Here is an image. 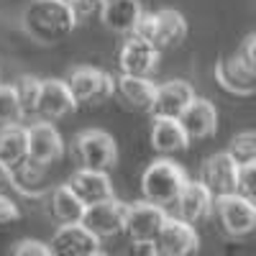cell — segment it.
Returning <instances> with one entry per match:
<instances>
[{
  "mask_svg": "<svg viewBox=\"0 0 256 256\" xmlns=\"http://www.w3.org/2000/svg\"><path fill=\"white\" fill-rule=\"evenodd\" d=\"M24 26L41 44H54L72 34L77 18L72 13V6L64 0H34L24 13Z\"/></svg>",
  "mask_w": 256,
  "mask_h": 256,
  "instance_id": "cell-1",
  "label": "cell"
},
{
  "mask_svg": "<svg viewBox=\"0 0 256 256\" xmlns=\"http://www.w3.org/2000/svg\"><path fill=\"white\" fill-rule=\"evenodd\" d=\"M184 184H187V174L182 172V166H177L169 159H159L154 164H148L146 172L141 174L144 200L156 202V205H174Z\"/></svg>",
  "mask_w": 256,
  "mask_h": 256,
  "instance_id": "cell-2",
  "label": "cell"
},
{
  "mask_svg": "<svg viewBox=\"0 0 256 256\" xmlns=\"http://www.w3.org/2000/svg\"><path fill=\"white\" fill-rule=\"evenodd\" d=\"M216 212L228 236L246 238L256 233V202L246 200L238 192L216 198Z\"/></svg>",
  "mask_w": 256,
  "mask_h": 256,
  "instance_id": "cell-3",
  "label": "cell"
},
{
  "mask_svg": "<svg viewBox=\"0 0 256 256\" xmlns=\"http://www.w3.org/2000/svg\"><path fill=\"white\" fill-rule=\"evenodd\" d=\"M74 156L82 166L108 172L118 159V146H116L110 134L90 128V131H82L74 138Z\"/></svg>",
  "mask_w": 256,
  "mask_h": 256,
  "instance_id": "cell-4",
  "label": "cell"
},
{
  "mask_svg": "<svg viewBox=\"0 0 256 256\" xmlns=\"http://www.w3.org/2000/svg\"><path fill=\"white\" fill-rule=\"evenodd\" d=\"M100 236L84 223H59L52 236V254L59 256H100Z\"/></svg>",
  "mask_w": 256,
  "mask_h": 256,
  "instance_id": "cell-5",
  "label": "cell"
},
{
  "mask_svg": "<svg viewBox=\"0 0 256 256\" xmlns=\"http://www.w3.org/2000/svg\"><path fill=\"white\" fill-rule=\"evenodd\" d=\"M126 218H128V205L110 198V200L88 205L82 223L88 226L95 236L113 238V236H118V233H126Z\"/></svg>",
  "mask_w": 256,
  "mask_h": 256,
  "instance_id": "cell-6",
  "label": "cell"
},
{
  "mask_svg": "<svg viewBox=\"0 0 256 256\" xmlns=\"http://www.w3.org/2000/svg\"><path fill=\"white\" fill-rule=\"evenodd\" d=\"M70 88L77 98V102H88V105H100L116 92V82L108 72L95 70V67H80L70 77Z\"/></svg>",
  "mask_w": 256,
  "mask_h": 256,
  "instance_id": "cell-7",
  "label": "cell"
},
{
  "mask_svg": "<svg viewBox=\"0 0 256 256\" xmlns=\"http://www.w3.org/2000/svg\"><path fill=\"white\" fill-rule=\"evenodd\" d=\"M166 218L169 216L164 212V205L148 202V200H144L138 205H128L126 233L131 241H156Z\"/></svg>",
  "mask_w": 256,
  "mask_h": 256,
  "instance_id": "cell-8",
  "label": "cell"
},
{
  "mask_svg": "<svg viewBox=\"0 0 256 256\" xmlns=\"http://www.w3.org/2000/svg\"><path fill=\"white\" fill-rule=\"evenodd\" d=\"M238 172H241V164L228 152H223V154H212L202 164L200 180L210 187V192L216 198H223V195H233L238 190Z\"/></svg>",
  "mask_w": 256,
  "mask_h": 256,
  "instance_id": "cell-9",
  "label": "cell"
},
{
  "mask_svg": "<svg viewBox=\"0 0 256 256\" xmlns=\"http://www.w3.org/2000/svg\"><path fill=\"white\" fill-rule=\"evenodd\" d=\"M200 246V238L192 223H187L184 218H166V223L162 226L159 236H156V248L159 256H187L195 254Z\"/></svg>",
  "mask_w": 256,
  "mask_h": 256,
  "instance_id": "cell-10",
  "label": "cell"
},
{
  "mask_svg": "<svg viewBox=\"0 0 256 256\" xmlns=\"http://www.w3.org/2000/svg\"><path fill=\"white\" fill-rule=\"evenodd\" d=\"M159 49L136 34H131V38L120 46V54H118V67L123 74H138V77H148L156 64H159Z\"/></svg>",
  "mask_w": 256,
  "mask_h": 256,
  "instance_id": "cell-11",
  "label": "cell"
},
{
  "mask_svg": "<svg viewBox=\"0 0 256 256\" xmlns=\"http://www.w3.org/2000/svg\"><path fill=\"white\" fill-rule=\"evenodd\" d=\"M216 77L220 82V88L233 92V95L256 92V67H251V64L241 56V52L220 59L218 67H216Z\"/></svg>",
  "mask_w": 256,
  "mask_h": 256,
  "instance_id": "cell-12",
  "label": "cell"
},
{
  "mask_svg": "<svg viewBox=\"0 0 256 256\" xmlns=\"http://www.w3.org/2000/svg\"><path fill=\"white\" fill-rule=\"evenodd\" d=\"M177 216L184 218L187 223H202L205 218H210V212L216 210V195L210 192V187L200 180V182H190L182 187L180 198H177Z\"/></svg>",
  "mask_w": 256,
  "mask_h": 256,
  "instance_id": "cell-13",
  "label": "cell"
},
{
  "mask_svg": "<svg viewBox=\"0 0 256 256\" xmlns=\"http://www.w3.org/2000/svg\"><path fill=\"white\" fill-rule=\"evenodd\" d=\"M156 90H159V84H154L148 77L120 74V77L116 80V95L123 100L126 108L138 110V113H152V110H154Z\"/></svg>",
  "mask_w": 256,
  "mask_h": 256,
  "instance_id": "cell-14",
  "label": "cell"
},
{
  "mask_svg": "<svg viewBox=\"0 0 256 256\" xmlns=\"http://www.w3.org/2000/svg\"><path fill=\"white\" fill-rule=\"evenodd\" d=\"M28 156L41 164H54L64 156V141L52 120H38L28 126Z\"/></svg>",
  "mask_w": 256,
  "mask_h": 256,
  "instance_id": "cell-15",
  "label": "cell"
},
{
  "mask_svg": "<svg viewBox=\"0 0 256 256\" xmlns=\"http://www.w3.org/2000/svg\"><path fill=\"white\" fill-rule=\"evenodd\" d=\"M74 108H77V98L67 80H44V84H41V102H38L41 118L59 120L64 116H70Z\"/></svg>",
  "mask_w": 256,
  "mask_h": 256,
  "instance_id": "cell-16",
  "label": "cell"
},
{
  "mask_svg": "<svg viewBox=\"0 0 256 256\" xmlns=\"http://www.w3.org/2000/svg\"><path fill=\"white\" fill-rule=\"evenodd\" d=\"M192 100H195V90H192L190 82L184 80L164 82L156 90V102H154L152 116L154 118H180Z\"/></svg>",
  "mask_w": 256,
  "mask_h": 256,
  "instance_id": "cell-17",
  "label": "cell"
},
{
  "mask_svg": "<svg viewBox=\"0 0 256 256\" xmlns=\"http://www.w3.org/2000/svg\"><path fill=\"white\" fill-rule=\"evenodd\" d=\"M180 120L184 126L190 141H200V138H208V136L216 134V128H218V110H216V105H212L210 100L195 98L187 105V110L180 116Z\"/></svg>",
  "mask_w": 256,
  "mask_h": 256,
  "instance_id": "cell-18",
  "label": "cell"
},
{
  "mask_svg": "<svg viewBox=\"0 0 256 256\" xmlns=\"http://www.w3.org/2000/svg\"><path fill=\"white\" fill-rule=\"evenodd\" d=\"M70 187L82 198L84 205H95V202H102V200L113 198V182H110L108 172H100V169L82 166L80 172L72 174Z\"/></svg>",
  "mask_w": 256,
  "mask_h": 256,
  "instance_id": "cell-19",
  "label": "cell"
},
{
  "mask_svg": "<svg viewBox=\"0 0 256 256\" xmlns=\"http://www.w3.org/2000/svg\"><path fill=\"white\" fill-rule=\"evenodd\" d=\"M187 36V20L182 13L172 10V8H164L156 13V24H154V36H152V44L159 52L166 49H174L180 46Z\"/></svg>",
  "mask_w": 256,
  "mask_h": 256,
  "instance_id": "cell-20",
  "label": "cell"
},
{
  "mask_svg": "<svg viewBox=\"0 0 256 256\" xmlns=\"http://www.w3.org/2000/svg\"><path fill=\"white\" fill-rule=\"evenodd\" d=\"M190 136L180 118H154L152 126V146L159 154H177L184 152Z\"/></svg>",
  "mask_w": 256,
  "mask_h": 256,
  "instance_id": "cell-21",
  "label": "cell"
},
{
  "mask_svg": "<svg viewBox=\"0 0 256 256\" xmlns=\"http://www.w3.org/2000/svg\"><path fill=\"white\" fill-rule=\"evenodd\" d=\"M144 16L141 0H108L102 13V24L116 34H134Z\"/></svg>",
  "mask_w": 256,
  "mask_h": 256,
  "instance_id": "cell-22",
  "label": "cell"
},
{
  "mask_svg": "<svg viewBox=\"0 0 256 256\" xmlns=\"http://www.w3.org/2000/svg\"><path fill=\"white\" fill-rule=\"evenodd\" d=\"M49 208H52V216H54L59 223H82L84 210H88V205H84L82 198L70 187V182L52 190Z\"/></svg>",
  "mask_w": 256,
  "mask_h": 256,
  "instance_id": "cell-23",
  "label": "cell"
},
{
  "mask_svg": "<svg viewBox=\"0 0 256 256\" xmlns=\"http://www.w3.org/2000/svg\"><path fill=\"white\" fill-rule=\"evenodd\" d=\"M0 159L16 166L28 159V128L20 123H3L0 128Z\"/></svg>",
  "mask_w": 256,
  "mask_h": 256,
  "instance_id": "cell-24",
  "label": "cell"
},
{
  "mask_svg": "<svg viewBox=\"0 0 256 256\" xmlns=\"http://www.w3.org/2000/svg\"><path fill=\"white\" fill-rule=\"evenodd\" d=\"M44 169L46 164H41L36 159H24L20 164L13 166V187L20 190L24 195H38L44 190Z\"/></svg>",
  "mask_w": 256,
  "mask_h": 256,
  "instance_id": "cell-25",
  "label": "cell"
},
{
  "mask_svg": "<svg viewBox=\"0 0 256 256\" xmlns=\"http://www.w3.org/2000/svg\"><path fill=\"white\" fill-rule=\"evenodd\" d=\"M41 84H44V80H38L34 74H24L16 80V92L20 98V105H24V113L26 118L38 113V102H41Z\"/></svg>",
  "mask_w": 256,
  "mask_h": 256,
  "instance_id": "cell-26",
  "label": "cell"
},
{
  "mask_svg": "<svg viewBox=\"0 0 256 256\" xmlns=\"http://www.w3.org/2000/svg\"><path fill=\"white\" fill-rule=\"evenodd\" d=\"M26 118L16 84H0V123H20Z\"/></svg>",
  "mask_w": 256,
  "mask_h": 256,
  "instance_id": "cell-27",
  "label": "cell"
},
{
  "mask_svg": "<svg viewBox=\"0 0 256 256\" xmlns=\"http://www.w3.org/2000/svg\"><path fill=\"white\" fill-rule=\"evenodd\" d=\"M228 154L236 159L238 164L256 162V131H241L230 138L228 144Z\"/></svg>",
  "mask_w": 256,
  "mask_h": 256,
  "instance_id": "cell-28",
  "label": "cell"
},
{
  "mask_svg": "<svg viewBox=\"0 0 256 256\" xmlns=\"http://www.w3.org/2000/svg\"><path fill=\"white\" fill-rule=\"evenodd\" d=\"M70 6H72L77 24H88V20H95V18L102 20V13L108 8V0H72Z\"/></svg>",
  "mask_w": 256,
  "mask_h": 256,
  "instance_id": "cell-29",
  "label": "cell"
},
{
  "mask_svg": "<svg viewBox=\"0 0 256 256\" xmlns=\"http://www.w3.org/2000/svg\"><path fill=\"white\" fill-rule=\"evenodd\" d=\"M238 195H244L246 200L256 202V162L241 164V172H238Z\"/></svg>",
  "mask_w": 256,
  "mask_h": 256,
  "instance_id": "cell-30",
  "label": "cell"
},
{
  "mask_svg": "<svg viewBox=\"0 0 256 256\" xmlns=\"http://www.w3.org/2000/svg\"><path fill=\"white\" fill-rule=\"evenodd\" d=\"M16 256H49L52 254V244L44 241H34V238H24L13 246Z\"/></svg>",
  "mask_w": 256,
  "mask_h": 256,
  "instance_id": "cell-31",
  "label": "cell"
},
{
  "mask_svg": "<svg viewBox=\"0 0 256 256\" xmlns=\"http://www.w3.org/2000/svg\"><path fill=\"white\" fill-rule=\"evenodd\" d=\"M18 218H20L18 205H16L10 198H6L3 192H0V223H13V220H18Z\"/></svg>",
  "mask_w": 256,
  "mask_h": 256,
  "instance_id": "cell-32",
  "label": "cell"
},
{
  "mask_svg": "<svg viewBox=\"0 0 256 256\" xmlns=\"http://www.w3.org/2000/svg\"><path fill=\"white\" fill-rule=\"evenodd\" d=\"M241 56H244V59L251 64V67H256V34L246 36L244 46H241Z\"/></svg>",
  "mask_w": 256,
  "mask_h": 256,
  "instance_id": "cell-33",
  "label": "cell"
},
{
  "mask_svg": "<svg viewBox=\"0 0 256 256\" xmlns=\"http://www.w3.org/2000/svg\"><path fill=\"white\" fill-rule=\"evenodd\" d=\"M8 187H13V166L0 159V192H6Z\"/></svg>",
  "mask_w": 256,
  "mask_h": 256,
  "instance_id": "cell-34",
  "label": "cell"
},
{
  "mask_svg": "<svg viewBox=\"0 0 256 256\" xmlns=\"http://www.w3.org/2000/svg\"><path fill=\"white\" fill-rule=\"evenodd\" d=\"M134 254H141V256H159L156 241H134Z\"/></svg>",
  "mask_w": 256,
  "mask_h": 256,
  "instance_id": "cell-35",
  "label": "cell"
},
{
  "mask_svg": "<svg viewBox=\"0 0 256 256\" xmlns=\"http://www.w3.org/2000/svg\"><path fill=\"white\" fill-rule=\"evenodd\" d=\"M64 3H72V0H64Z\"/></svg>",
  "mask_w": 256,
  "mask_h": 256,
  "instance_id": "cell-36",
  "label": "cell"
}]
</instances>
